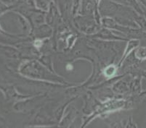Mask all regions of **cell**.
<instances>
[{
  "label": "cell",
  "mask_w": 146,
  "mask_h": 128,
  "mask_svg": "<svg viewBox=\"0 0 146 128\" xmlns=\"http://www.w3.org/2000/svg\"><path fill=\"white\" fill-rule=\"evenodd\" d=\"M115 72V68L113 67H108L106 70V74L108 76H111V75H113V73Z\"/></svg>",
  "instance_id": "cell-2"
},
{
  "label": "cell",
  "mask_w": 146,
  "mask_h": 128,
  "mask_svg": "<svg viewBox=\"0 0 146 128\" xmlns=\"http://www.w3.org/2000/svg\"><path fill=\"white\" fill-rule=\"evenodd\" d=\"M136 57L140 59H146V47H140L136 51Z\"/></svg>",
  "instance_id": "cell-1"
}]
</instances>
